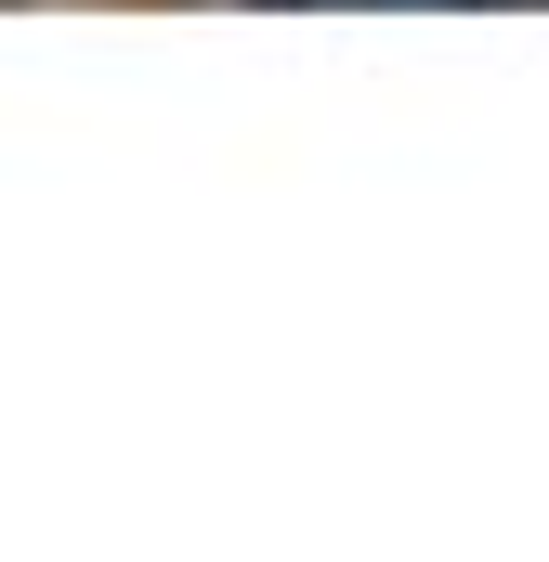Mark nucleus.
I'll use <instances>...</instances> for the list:
<instances>
[{
	"instance_id": "2",
	"label": "nucleus",
	"mask_w": 549,
	"mask_h": 562,
	"mask_svg": "<svg viewBox=\"0 0 549 562\" xmlns=\"http://www.w3.org/2000/svg\"><path fill=\"white\" fill-rule=\"evenodd\" d=\"M537 13H549V0H537Z\"/></svg>"
},
{
	"instance_id": "1",
	"label": "nucleus",
	"mask_w": 549,
	"mask_h": 562,
	"mask_svg": "<svg viewBox=\"0 0 549 562\" xmlns=\"http://www.w3.org/2000/svg\"><path fill=\"white\" fill-rule=\"evenodd\" d=\"M301 13H340V0H301ZM418 13H471V0H418Z\"/></svg>"
}]
</instances>
